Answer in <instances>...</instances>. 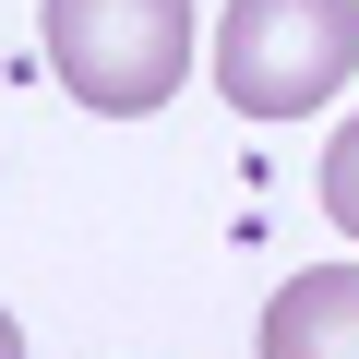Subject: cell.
Listing matches in <instances>:
<instances>
[{
    "label": "cell",
    "mask_w": 359,
    "mask_h": 359,
    "mask_svg": "<svg viewBox=\"0 0 359 359\" xmlns=\"http://www.w3.org/2000/svg\"><path fill=\"white\" fill-rule=\"evenodd\" d=\"M359 72V0H228L216 25V96L240 120H311Z\"/></svg>",
    "instance_id": "1"
},
{
    "label": "cell",
    "mask_w": 359,
    "mask_h": 359,
    "mask_svg": "<svg viewBox=\"0 0 359 359\" xmlns=\"http://www.w3.org/2000/svg\"><path fill=\"white\" fill-rule=\"evenodd\" d=\"M48 72L96 120H144L192 72V0H48Z\"/></svg>",
    "instance_id": "2"
},
{
    "label": "cell",
    "mask_w": 359,
    "mask_h": 359,
    "mask_svg": "<svg viewBox=\"0 0 359 359\" xmlns=\"http://www.w3.org/2000/svg\"><path fill=\"white\" fill-rule=\"evenodd\" d=\"M264 347L276 359H359V264H311L264 299Z\"/></svg>",
    "instance_id": "3"
},
{
    "label": "cell",
    "mask_w": 359,
    "mask_h": 359,
    "mask_svg": "<svg viewBox=\"0 0 359 359\" xmlns=\"http://www.w3.org/2000/svg\"><path fill=\"white\" fill-rule=\"evenodd\" d=\"M323 216H335V228L359 240V120H347V132L323 144Z\"/></svg>",
    "instance_id": "4"
},
{
    "label": "cell",
    "mask_w": 359,
    "mask_h": 359,
    "mask_svg": "<svg viewBox=\"0 0 359 359\" xmlns=\"http://www.w3.org/2000/svg\"><path fill=\"white\" fill-rule=\"evenodd\" d=\"M13 347H25V323H13V311H0V359H13Z\"/></svg>",
    "instance_id": "5"
}]
</instances>
